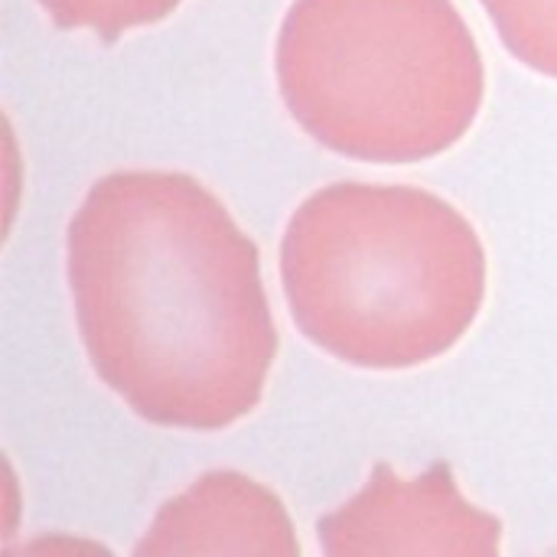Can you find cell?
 I'll return each mask as SVG.
<instances>
[{"instance_id":"cell-7","label":"cell","mask_w":557,"mask_h":557,"mask_svg":"<svg viewBox=\"0 0 557 557\" xmlns=\"http://www.w3.org/2000/svg\"><path fill=\"white\" fill-rule=\"evenodd\" d=\"M59 29H88L104 42L166 20L183 0H36Z\"/></svg>"},{"instance_id":"cell-3","label":"cell","mask_w":557,"mask_h":557,"mask_svg":"<svg viewBox=\"0 0 557 557\" xmlns=\"http://www.w3.org/2000/svg\"><path fill=\"white\" fill-rule=\"evenodd\" d=\"M287 114L362 163H418L473 127L486 65L454 0H294L274 46Z\"/></svg>"},{"instance_id":"cell-8","label":"cell","mask_w":557,"mask_h":557,"mask_svg":"<svg viewBox=\"0 0 557 557\" xmlns=\"http://www.w3.org/2000/svg\"><path fill=\"white\" fill-rule=\"evenodd\" d=\"M3 557H117L111 548H104L101 542L82 539V535H65V532H46L36 535L23 545L7 548Z\"/></svg>"},{"instance_id":"cell-4","label":"cell","mask_w":557,"mask_h":557,"mask_svg":"<svg viewBox=\"0 0 557 557\" xmlns=\"http://www.w3.org/2000/svg\"><path fill=\"white\" fill-rule=\"evenodd\" d=\"M317 539L323 557H503V522L463 496L447 463L418 476L379 463Z\"/></svg>"},{"instance_id":"cell-5","label":"cell","mask_w":557,"mask_h":557,"mask_svg":"<svg viewBox=\"0 0 557 557\" xmlns=\"http://www.w3.org/2000/svg\"><path fill=\"white\" fill-rule=\"evenodd\" d=\"M131 557H300V542L274 490L212 470L157 509Z\"/></svg>"},{"instance_id":"cell-2","label":"cell","mask_w":557,"mask_h":557,"mask_svg":"<svg viewBox=\"0 0 557 557\" xmlns=\"http://www.w3.org/2000/svg\"><path fill=\"white\" fill-rule=\"evenodd\" d=\"M294 326L359 369H414L450 352L486 300V248L473 222L418 186L330 183L281 238Z\"/></svg>"},{"instance_id":"cell-1","label":"cell","mask_w":557,"mask_h":557,"mask_svg":"<svg viewBox=\"0 0 557 557\" xmlns=\"http://www.w3.org/2000/svg\"><path fill=\"white\" fill-rule=\"evenodd\" d=\"M65 258L85 352L137 418L222 431L261 405L277 356L261 258L209 186L108 173L72 212Z\"/></svg>"},{"instance_id":"cell-6","label":"cell","mask_w":557,"mask_h":557,"mask_svg":"<svg viewBox=\"0 0 557 557\" xmlns=\"http://www.w3.org/2000/svg\"><path fill=\"white\" fill-rule=\"evenodd\" d=\"M503 46L529 69L557 78V0H480Z\"/></svg>"}]
</instances>
